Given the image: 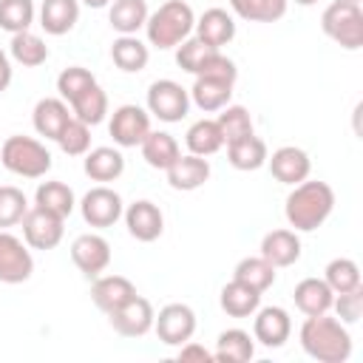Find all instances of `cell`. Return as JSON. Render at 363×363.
I'll return each instance as SVG.
<instances>
[{
	"label": "cell",
	"mask_w": 363,
	"mask_h": 363,
	"mask_svg": "<svg viewBox=\"0 0 363 363\" xmlns=\"http://www.w3.org/2000/svg\"><path fill=\"white\" fill-rule=\"evenodd\" d=\"M301 346L318 363H343L352 354V335L337 318L309 315L301 326Z\"/></svg>",
	"instance_id": "1"
},
{
	"label": "cell",
	"mask_w": 363,
	"mask_h": 363,
	"mask_svg": "<svg viewBox=\"0 0 363 363\" xmlns=\"http://www.w3.org/2000/svg\"><path fill=\"white\" fill-rule=\"evenodd\" d=\"M332 210H335V190L326 182H309V179L292 187V193L286 196V207H284L289 227L301 233L318 230L332 216Z\"/></svg>",
	"instance_id": "2"
},
{
	"label": "cell",
	"mask_w": 363,
	"mask_h": 363,
	"mask_svg": "<svg viewBox=\"0 0 363 363\" xmlns=\"http://www.w3.org/2000/svg\"><path fill=\"white\" fill-rule=\"evenodd\" d=\"M196 26V14L184 0H167L162 3L153 14H147L145 31H147V43L156 48H176L182 40L190 37Z\"/></svg>",
	"instance_id": "3"
},
{
	"label": "cell",
	"mask_w": 363,
	"mask_h": 363,
	"mask_svg": "<svg viewBox=\"0 0 363 363\" xmlns=\"http://www.w3.org/2000/svg\"><path fill=\"white\" fill-rule=\"evenodd\" d=\"M0 162L6 170L23 179H40L51 170V153L31 136H9L0 147Z\"/></svg>",
	"instance_id": "4"
},
{
	"label": "cell",
	"mask_w": 363,
	"mask_h": 363,
	"mask_svg": "<svg viewBox=\"0 0 363 363\" xmlns=\"http://www.w3.org/2000/svg\"><path fill=\"white\" fill-rule=\"evenodd\" d=\"M320 28L340 48L357 51L363 45V9L357 0H335L320 17Z\"/></svg>",
	"instance_id": "5"
},
{
	"label": "cell",
	"mask_w": 363,
	"mask_h": 363,
	"mask_svg": "<svg viewBox=\"0 0 363 363\" xmlns=\"http://www.w3.org/2000/svg\"><path fill=\"white\" fill-rule=\"evenodd\" d=\"M190 111V94L173 79H156L147 88V113L162 122H182Z\"/></svg>",
	"instance_id": "6"
},
{
	"label": "cell",
	"mask_w": 363,
	"mask_h": 363,
	"mask_svg": "<svg viewBox=\"0 0 363 363\" xmlns=\"http://www.w3.org/2000/svg\"><path fill=\"white\" fill-rule=\"evenodd\" d=\"M153 329L164 346H182L196 332V312L187 303H167L153 318Z\"/></svg>",
	"instance_id": "7"
},
{
	"label": "cell",
	"mask_w": 363,
	"mask_h": 363,
	"mask_svg": "<svg viewBox=\"0 0 363 363\" xmlns=\"http://www.w3.org/2000/svg\"><path fill=\"white\" fill-rule=\"evenodd\" d=\"M79 210H82L85 224L99 227V230L113 227V224L122 218V213H125V207H122V196H119L116 190L105 187V184L91 187V190L82 196Z\"/></svg>",
	"instance_id": "8"
},
{
	"label": "cell",
	"mask_w": 363,
	"mask_h": 363,
	"mask_svg": "<svg viewBox=\"0 0 363 363\" xmlns=\"http://www.w3.org/2000/svg\"><path fill=\"white\" fill-rule=\"evenodd\" d=\"M62 221L65 218H60V216H54V213H48V210H43V207H31L26 216H23V238H26V244L31 247V250H54L60 241H62V233H65V227H62Z\"/></svg>",
	"instance_id": "9"
},
{
	"label": "cell",
	"mask_w": 363,
	"mask_h": 363,
	"mask_svg": "<svg viewBox=\"0 0 363 363\" xmlns=\"http://www.w3.org/2000/svg\"><path fill=\"white\" fill-rule=\"evenodd\" d=\"M34 272V258L28 252V244H23L17 235L0 230V281L3 284H23Z\"/></svg>",
	"instance_id": "10"
},
{
	"label": "cell",
	"mask_w": 363,
	"mask_h": 363,
	"mask_svg": "<svg viewBox=\"0 0 363 363\" xmlns=\"http://www.w3.org/2000/svg\"><path fill=\"white\" fill-rule=\"evenodd\" d=\"M108 130L119 147H136L150 133V113L139 105H119L111 116Z\"/></svg>",
	"instance_id": "11"
},
{
	"label": "cell",
	"mask_w": 363,
	"mask_h": 363,
	"mask_svg": "<svg viewBox=\"0 0 363 363\" xmlns=\"http://www.w3.org/2000/svg\"><path fill=\"white\" fill-rule=\"evenodd\" d=\"M153 318H156V312H153L150 301L142 298V295H133L130 301H125L119 309H113L108 315L113 332H119L122 337H142V335H147L153 329Z\"/></svg>",
	"instance_id": "12"
},
{
	"label": "cell",
	"mask_w": 363,
	"mask_h": 363,
	"mask_svg": "<svg viewBox=\"0 0 363 363\" xmlns=\"http://www.w3.org/2000/svg\"><path fill=\"white\" fill-rule=\"evenodd\" d=\"M71 261L85 278H96L111 264V244L96 233H82L71 244Z\"/></svg>",
	"instance_id": "13"
},
{
	"label": "cell",
	"mask_w": 363,
	"mask_h": 363,
	"mask_svg": "<svg viewBox=\"0 0 363 363\" xmlns=\"http://www.w3.org/2000/svg\"><path fill=\"white\" fill-rule=\"evenodd\" d=\"M292 335V320L289 312L281 306H264L255 309V320H252V337L267 346V349H278L289 340Z\"/></svg>",
	"instance_id": "14"
},
{
	"label": "cell",
	"mask_w": 363,
	"mask_h": 363,
	"mask_svg": "<svg viewBox=\"0 0 363 363\" xmlns=\"http://www.w3.org/2000/svg\"><path fill=\"white\" fill-rule=\"evenodd\" d=\"M269 162V173L281 182V184H301L303 179H309L312 162L306 156V150L295 147V145H284L278 150H272V156H267Z\"/></svg>",
	"instance_id": "15"
},
{
	"label": "cell",
	"mask_w": 363,
	"mask_h": 363,
	"mask_svg": "<svg viewBox=\"0 0 363 363\" xmlns=\"http://www.w3.org/2000/svg\"><path fill=\"white\" fill-rule=\"evenodd\" d=\"M122 216H125L128 233H130L136 241L150 244V241H156V238L162 235V230H164V216H162V210H159L153 201H147V199L133 201Z\"/></svg>",
	"instance_id": "16"
},
{
	"label": "cell",
	"mask_w": 363,
	"mask_h": 363,
	"mask_svg": "<svg viewBox=\"0 0 363 363\" xmlns=\"http://www.w3.org/2000/svg\"><path fill=\"white\" fill-rule=\"evenodd\" d=\"M136 295V286L125 278V275H96L94 286H91V301L96 303V309H102L105 315H111L113 309H119L125 301H130Z\"/></svg>",
	"instance_id": "17"
},
{
	"label": "cell",
	"mask_w": 363,
	"mask_h": 363,
	"mask_svg": "<svg viewBox=\"0 0 363 363\" xmlns=\"http://www.w3.org/2000/svg\"><path fill=\"white\" fill-rule=\"evenodd\" d=\"M210 179V162L204 156H179L170 167H167V184L173 190H199L204 182Z\"/></svg>",
	"instance_id": "18"
},
{
	"label": "cell",
	"mask_w": 363,
	"mask_h": 363,
	"mask_svg": "<svg viewBox=\"0 0 363 363\" xmlns=\"http://www.w3.org/2000/svg\"><path fill=\"white\" fill-rule=\"evenodd\" d=\"M196 37L213 48H221L227 45L233 37H235V20L233 14H227L224 9H207L199 20H196Z\"/></svg>",
	"instance_id": "19"
},
{
	"label": "cell",
	"mask_w": 363,
	"mask_h": 363,
	"mask_svg": "<svg viewBox=\"0 0 363 363\" xmlns=\"http://www.w3.org/2000/svg\"><path fill=\"white\" fill-rule=\"evenodd\" d=\"M261 258H267L275 269L292 267L301 258V238L292 230H272L261 241Z\"/></svg>",
	"instance_id": "20"
},
{
	"label": "cell",
	"mask_w": 363,
	"mask_h": 363,
	"mask_svg": "<svg viewBox=\"0 0 363 363\" xmlns=\"http://www.w3.org/2000/svg\"><path fill=\"white\" fill-rule=\"evenodd\" d=\"M79 20V0H43L40 6V26L45 34L62 37Z\"/></svg>",
	"instance_id": "21"
},
{
	"label": "cell",
	"mask_w": 363,
	"mask_h": 363,
	"mask_svg": "<svg viewBox=\"0 0 363 363\" xmlns=\"http://www.w3.org/2000/svg\"><path fill=\"white\" fill-rule=\"evenodd\" d=\"M295 306L309 318V315H323L332 309V301H335V292L329 289V284L323 278H303L295 292Z\"/></svg>",
	"instance_id": "22"
},
{
	"label": "cell",
	"mask_w": 363,
	"mask_h": 363,
	"mask_svg": "<svg viewBox=\"0 0 363 363\" xmlns=\"http://www.w3.org/2000/svg\"><path fill=\"white\" fill-rule=\"evenodd\" d=\"M71 119L68 113V105L65 99H54V96H45L34 105V113H31V122H34V130L45 139H54L60 136V130L65 128V122Z\"/></svg>",
	"instance_id": "23"
},
{
	"label": "cell",
	"mask_w": 363,
	"mask_h": 363,
	"mask_svg": "<svg viewBox=\"0 0 363 363\" xmlns=\"http://www.w3.org/2000/svg\"><path fill=\"white\" fill-rule=\"evenodd\" d=\"M111 60H113V65H116L119 71H125V74H139V71L147 65L150 51H147V45H145L136 34H119V37L113 40V45H111Z\"/></svg>",
	"instance_id": "24"
},
{
	"label": "cell",
	"mask_w": 363,
	"mask_h": 363,
	"mask_svg": "<svg viewBox=\"0 0 363 363\" xmlns=\"http://www.w3.org/2000/svg\"><path fill=\"white\" fill-rule=\"evenodd\" d=\"M233 85L235 82H227V79H216V77H196L193 88H190V99L213 113V111H221L224 105H230V96H233Z\"/></svg>",
	"instance_id": "25"
},
{
	"label": "cell",
	"mask_w": 363,
	"mask_h": 363,
	"mask_svg": "<svg viewBox=\"0 0 363 363\" xmlns=\"http://www.w3.org/2000/svg\"><path fill=\"white\" fill-rule=\"evenodd\" d=\"M267 142L255 133H247L227 145V159L235 170H258L267 164Z\"/></svg>",
	"instance_id": "26"
},
{
	"label": "cell",
	"mask_w": 363,
	"mask_h": 363,
	"mask_svg": "<svg viewBox=\"0 0 363 363\" xmlns=\"http://www.w3.org/2000/svg\"><path fill=\"white\" fill-rule=\"evenodd\" d=\"M218 303H221V309H224L230 318H250V315H255V309L261 306V292L233 278V281L221 289Z\"/></svg>",
	"instance_id": "27"
},
{
	"label": "cell",
	"mask_w": 363,
	"mask_h": 363,
	"mask_svg": "<svg viewBox=\"0 0 363 363\" xmlns=\"http://www.w3.org/2000/svg\"><path fill=\"white\" fill-rule=\"evenodd\" d=\"M142 159L150 164V167H156V170H167L179 156H182V150H179V142L170 136V133H164V130H150L145 139H142Z\"/></svg>",
	"instance_id": "28"
},
{
	"label": "cell",
	"mask_w": 363,
	"mask_h": 363,
	"mask_svg": "<svg viewBox=\"0 0 363 363\" xmlns=\"http://www.w3.org/2000/svg\"><path fill=\"white\" fill-rule=\"evenodd\" d=\"M85 176L94 182H113L125 170V156L116 147H94L85 153Z\"/></svg>",
	"instance_id": "29"
},
{
	"label": "cell",
	"mask_w": 363,
	"mask_h": 363,
	"mask_svg": "<svg viewBox=\"0 0 363 363\" xmlns=\"http://www.w3.org/2000/svg\"><path fill=\"white\" fill-rule=\"evenodd\" d=\"M255 354V343L244 329H224L216 340L213 360L218 363H247Z\"/></svg>",
	"instance_id": "30"
},
{
	"label": "cell",
	"mask_w": 363,
	"mask_h": 363,
	"mask_svg": "<svg viewBox=\"0 0 363 363\" xmlns=\"http://www.w3.org/2000/svg\"><path fill=\"white\" fill-rule=\"evenodd\" d=\"M184 142H187V150L193 156H213L224 147V136L216 125V119H199L187 128L184 133Z\"/></svg>",
	"instance_id": "31"
},
{
	"label": "cell",
	"mask_w": 363,
	"mask_h": 363,
	"mask_svg": "<svg viewBox=\"0 0 363 363\" xmlns=\"http://www.w3.org/2000/svg\"><path fill=\"white\" fill-rule=\"evenodd\" d=\"M34 204L48 210V213H54V216H60V218H68L74 213L77 199H74V190L65 182H43L37 187V193H34Z\"/></svg>",
	"instance_id": "32"
},
{
	"label": "cell",
	"mask_w": 363,
	"mask_h": 363,
	"mask_svg": "<svg viewBox=\"0 0 363 363\" xmlns=\"http://www.w3.org/2000/svg\"><path fill=\"white\" fill-rule=\"evenodd\" d=\"M111 28L119 34H136L147 23V3L145 0H113L108 11Z\"/></svg>",
	"instance_id": "33"
},
{
	"label": "cell",
	"mask_w": 363,
	"mask_h": 363,
	"mask_svg": "<svg viewBox=\"0 0 363 363\" xmlns=\"http://www.w3.org/2000/svg\"><path fill=\"white\" fill-rule=\"evenodd\" d=\"M233 278L247 284V286H252V289H258V292H267L275 284V267L261 255H250V258H241L235 264Z\"/></svg>",
	"instance_id": "34"
},
{
	"label": "cell",
	"mask_w": 363,
	"mask_h": 363,
	"mask_svg": "<svg viewBox=\"0 0 363 363\" xmlns=\"http://www.w3.org/2000/svg\"><path fill=\"white\" fill-rule=\"evenodd\" d=\"M289 0H230V9L250 23H275L286 14Z\"/></svg>",
	"instance_id": "35"
},
{
	"label": "cell",
	"mask_w": 363,
	"mask_h": 363,
	"mask_svg": "<svg viewBox=\"0 0 363 363\" xmlns=\"http://www.w3.org/2000/svg\"><path fill=\"white\" fill-rule=\"evenodd\" d=\"M11 57L26 68H37L48 60V45L31 31H17L11 34Z\"/></svg>",
	"instance_id": "36"
},
{
	"label": "cell",
	"mask_w": 363,
	"mask_h": 363,
	"mask_svg": "<svg viewBox=\"0 0 363 363\" xmlns=\"http://www.w3.org/2000/svg\"><path fill=\"white\" fill-rule=\"evenodd\" d=\"M71 111H74V116H77L79 122H85L88 128H91V125H99V122L105 119V113H108V96H105V91H102L99 85H91L88 91H82V94L71 102Z\"/></svg>",
	"instance_id": "37"
},
{
	"label": "cell",
	"mask_w": 363,
	"mask_h": 363,
	"mask_svg": "<svg viewBox=\"0 0 363 363\" xmlns=\"http://www.w3.org/2000/svg\"><path fill=\"white\" fill-rule=\"evenodd\" d=\"M216 125H218V130L224 136V145L252 133V116H250V111L244 105H224L218 119H216Z\"/></svg>",
	"instance_id": "38"
},
{
	"label": "cell",
	"mask_w": 363,
	"mask_h": 363,
	"mask_svg": "<svg viewBox=\"0 0 363 363\" xmlns=\"http://www.w3.org/2000/svg\"><path fill=\"white\" fill-rule=\"evenodd\" d=\"M323 281L329 284V289L335 295L346 292V289H354V286H360V267L352 258H335V261L326 264Z\"/></svg>",
	"instance_id": "39"
},
{
	"label": "cell",
	"mask_w": 363,
	"mask_h": 363,
	"mask_svg": "<svg viewBox=\"0 0 363 363\" xmlns=\"http://www.w3.org/2000/svg\"><path fill=\"white\" fill-rule=\"evenodd\" d=\"M34 23V0H0V28L3 31H28Z\"/></svg>",
	"instance_id": "40"
},
{
	"label": "cell",
	"mask_w": 363,
	"mask_h": 363,
	"mask_svg": "<svg viewBox=\"0 0 363 363\" xmlns=\"http://www.w3.org/2000/svg\"><path fill=\"white\" fill-rule=\"evenodd\" d=\"M57 145H60V150L68 153V156H85V153L91 150V130H88V125L79 122L77 116H71V119L65 122V128L60 130Z\"/></svg>",
	"instance_id": "41"
},
{
	"label": "cell",
	"mask_w": 363,
	"mask_h": 363,
	"mask_svg": "<svg viewBox=\"0 0 363 363\" xmlns=\"http://www.w3.org/2000/svg\"><path fill=\"white\" fill-rule=\"evenodd\" d=\"M26 213H28L26 193H23L20 187L0 184V230H3V227H14V224H20Z\"/></svg>",
	"instance_id": "42"
},
{
	"label": "cell",
	"mask_w": 363,
	"mask_h": 363,
	"mask_svg": "<svg viewBox=\"0 0 363 363\" xmlns=\"http://www.w3.org/2000/svg\"><path fill=\"white\" fill-rule=\"evenodd\" d=\"M91 85H96V77L88 71V68H82V65H71V68H65L60 77H57V91H60V96L71 105L82 91H88Z\"/></svg>",
	"instance_id": "43"
},
{
	"label": "cell",
	"mask_w": 363,
	"mask_h": 363,
	"mask_svg": "<svg viewBox=\"0 0 363 363\" xmlns=\"http://www.w3.org/2000/svg\"><path fill=\"white\" fill-rule=\"evenodd\" d=\"M216 48L213 45H207V43H201L199 37H187V40H182L179 45H176V62H179V68L182 71H187V74H199V68L204 65V60L213 54Z\"/></svg>",
	"instance_id": "44"
},
{
	"label": "cell",
	"mask_w": 363,
	"mask_h": 363,
	"mask_svg": "<svg viewBox=\"0 0 363 363\" xmlns=\"http://www.w3.org/2000/svg\"><path fill=\"white\" fill-rule=\"evenodd\" d=\"M332 306H335L340 323H357L360 320V312H363V286L337 292L335 301H332Z\"/></svg>",
	"instance_id": "45"
},
{
	"label": "cell",
	"mask_w": 363,
	"mask_h": 363,
	"mask_svg": "<svg viewBox=\"0 0 363 363\" xmlns=\"http://www.w3.org/2000/svg\"><path fill=\"white\" fill-rule=\"evenodd\" d=\"M179 363H193V360H199V363H213V352H207L201 343H196V340H187V343H182L179 346Z\"/></svg>",
	"instance_id": "46"
},
{
	"label": "cell",
	"mask_w": 363,
	"mask_h": 363,
	"mask_svg": "<svg viewBox=\"0 0 363 363\" xmlns=\"http://www.w3.org/2000/svg\"><path fill=\"white\" fill-rule=\"evenodd\" d=\"M11 82V62H9V54L0 48V94L9 88Z\"/></svg>",
	"instance_id": "47"
},
{
	"label": "cell",
	"mask_w": 363,
	"mask_h": 363,
	"mask_svg": "<svg viewBox=\"0 0 363 363\" xmlns=\"http://www.w3.org/2000/svg\"><path fill=\"white\" fill-rule=\"evenodd\" d=\"M82 3H85V6H91V9H105L111 0H82Z\"/></svg>",
	"instance_id": "48"
},
{
	"label": "cell",
	"mask_w": 363,
	"mask_h": 363,
	"mask_svg": "<svg viewBox=\"0 0 363 363\" xmlns=\"http://www.w3.org/2000/svg\"><path fill=\"white\" fill-rule=\"evenodd\" d=\"M295 3H301V6H312V3H318V0H295Z\"/></svg>",
	"instance_id": "49"
},
{
	"label": "cell",
	"mask_w": 363,
	"mask_h": 363,
	"mask_svg": "<svg viewBox=\"0 0 363 363\" xmlns=\"http://www.w3.org/2000/svg\"><path fill=\"white\" fill-rule=\"evenodd\" d=\"M357 3H360V0H357Z\"/></svg>",
	"instance_id": "50"
}]
</instances>
